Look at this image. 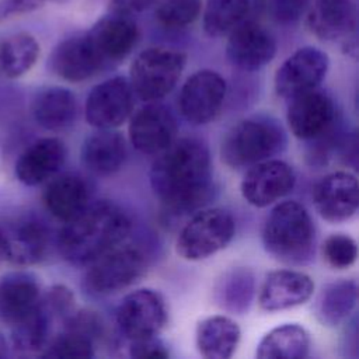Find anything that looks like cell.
<instances>
[{
	"instance_id": "cell-29",
	"label": "cell",
	"mask_w": 359,
	"mask_h": 359,
	"mask_svg": "<svg viewBox=\"0 0 359 359\" xmlns=\"http://www.w3.org/2000/svg\"><path fill=\"white\" fill-rule=\"evenodd\" d=\"M358 303L356 280H338L323 287L314 303V314L325 327H337L348 320Z\"/></svg>"
},
{
	"instance_id": "cell-12",
	"label": "cell",
	"mask_w": 359,
	"mask_h": 359,
	"mask_svg": "<svg viewBox=\"0 0 359 359\" xmlns=\"http://www.w3.org/2000/svg\"><path fill=\"white\" fill-rule=\"evenodd\" d=\"M328 65V56L321 49L314 46L297 49L280 65L275 74L276 94L290 100L317 88L327 74Z\"/></svg>"
},
{
	"instance_id": "cell-24",
	"label": "cell",
	"mask_w": 359,
	"mask_h": 359,
	"mask_svg": "<svg viewBox=\"0 0 359 359\" xmlns=\"http://www.w3.org/2000/svg\"><path fill=\"white\" fill-rule=\"evenodd\" d=\"M43 203L53 217L66 223L90 205L88 185L77 175H60L46 187Z\"/></svg>"
},
{
	"instance_id": "cell-5",
	"label": "cell",
	"mask_w": 359,
	"mask_h": 359,
	"mask_svg": "<svg viewBox=\"0 0 359 359\" xmlns=\"http://www.w3.org/2000/svg\"><path fill=\"white\" fill-rule=\"evenodd\" d=\"M187 57L182 52L167 48H149L130 65V87L143 101L164 98L177 86Z\"/></svg>"
},
{
	"instance_id": "cell-39",
	"label": "cell",
	"mask_w": 359,
	"mask_h": 359,
	"mask_svg": "<svg viewBox=\"0 0 359 359\" xmlns=\"http://www.w3.org/2000/svg\"><path fill=\"white\" fill-rule=\"evenodd\" d=\"M129 355L139 359H164L170 353L157 337H150L129 341Z\"/></svg>"
},
{
	"instance_id": "cell-21",
	"label": "cell",
	"mask_w": 359,
	"mask_h": 359,
	"mask_svg": "<svg viewBox=\"0 0 359 359\" xmlns=\"http://www.w3.org/2000/svg\"><path fill=\"white\" fill-rule=\"evenodd\" d=\"M307 27L321 41L353 39L356 7L352 0H314L307 11Z\"/></svg>"
},
{
	"instance_id": "cell-27",
	"label": "cell",
	"mask_w": 359,
	"mask_h": 359,
	"mask_svg": "<svg viewBox=\"0 0 359 359\" xmlns=\"http://www.w3.org/2000/svg\"><path fill=\"white\" fill-rule=\"evenodd\" d=\"M77 114L74 94L63 87H46L36 93L32 101L35 122L48 130H60L70 126Z\"/></svg>"
},
{
	"instance_id": "cell-17",
	"label": "cell",
	"mask_w": 359,
	"mask_h": 359,
	"mask_svg": "<svg viewBox=\"0 0 359 359\" xmlns=\"http://www.w3.org/2000/svg\"><path fill=\"white\" fill-rule=\"evenodd\" d=\"M226 53L236 67L254 72L273 59L276 42L262 25L244 20L229 34Z\"/></svg>"
},
{
	"instance_id": "cell-16",
	"label": "cell",
	"mask_w": 359,
	"mask_h": 359,
	"mask_svg": "<svg viewBox=\"0 0 359 359\" xmlns=\"http://www.w3.org/2000/svg\"><path fill=\"white\" fill-rule=\"evenodd\" d=\"M287 123L302 140H314L328 132L335 119V105L323 91L314 88L289 100Z\"/></svg>"
},
{
	"instance_id": "cell-11",
	"label": "cell",
	"mask_w": 359,
	"mask_h": 359,
	"mask_svg": "<svg viewBox=\"0 0 359 359\" xmlns=\"http://www.w3.org/2000/svg\"><path fill=\"white\" fill-rule=\"evenodd\" d=\"M133 90L129 80L116 76L94 86L86 100V119L95 129H115L133 111Z\"/></svg>"
},
{
	"instance_id": "cell-18",
	"label": "cell",
	"mask_w": 359,
	"mask_h": 359,
	"mask_svg": "<svg viewBox=\"0 0 359 359\" xmlns=\"http://www.w3.org/2000/svg\"><path fill=\"white\" fill-rule=\"evenodd\" d=\"M104 66L121 62L135 48L139 31L130 15L109 13L86 32Z\"/></svg>"
},
{
	"instance_id": "cell-23",
	"label": "cell",
	"mask_w": 359,
	"mask_h": 359,
	"mask_svg": "<svg viewBox=\"0 0 359 359\" xmlns=\"http://www.w3.org/2000/svg\"><path fill=\"white\" fill-rule=\"evenodd\" d=\"M126 143L115 129H95L81 147L83 164L97 175H111L125 163Z\"/></svg>"
},
{
	"instance_id": "cell-20",
	"label": "cell",
	"mask_w": 359,
	"mask_h": 359,
	"mask_svg": "<svg viewBox=\"0 0 359 359\" xmlns=\"http://www.w3.org/2000/svg\"><path fill=\"white\" fill-rule=\"evenodd\" d=\"M314 292L313 279L299 271L279 269L266 275L258 296L265 311H282L306 303Z\"/></svg>"
},
{
	"instance_id": "cell-2",
	"label": "cell",
	"mask_w": 359,
	"mask_h": 359,
	"mask_svg": "<svg viewBox=\"0 0 359 359\" xmlns=\"http://www.w3.org/2000/svg\"><path fill=\"white\" fill-rule=\"evenodd\" d=\"M129 231L128 215L118 205L100 201L65 223L57 237V247L69 264L87 266L108 250L123 243Z\"/></svg>"
},
{
	"instance_id": "cell-38",
	"label": "cell",
	"mask_w": 359,
	"mask_h": 359,
	"mask_svg": "<svg viewBox=\"0 0 359 359\" xmlns=\"http://www.w3.org/2000/svg\"><path fill=\"white\" fill-rule=\"evenodd\" d=\"M268 11L275 21L290 24L297 21L307 10L310 0H268Z\"/></svg>"
},
{
	"instance_id": "cell-1",
	"label": "cell",
	"mask_w": 359,
	"mask_h": 359,
	"mask_svg": "<svg viewBox=\"0 0 359 359\" xmlns=\"http://www.w3.org/2000/svg\"><path fill=\"white\" fill-rule=\"evenodd\" d=\"M154 195L174 210L199 206L212 189V164L206 144L198 139L174 140L150 168Z\"/></svg>"
},
{
	"instance_id": "cell-40",
	"label": "cell",
	"mask_w": 359,
	"mask_h": 359,
	"mask_svg": "<svg viewBox=\"0 0 359 359\" xmlns=\"http://www.w3.org/2000/svg\"><path fill=\"white\" fill-rule=\"evenodd\" d=\"M151 3L153 0H109L112 13H119L130 17L136 13L144 11Z\"/></svg>"
},
{
	"instance_id": "cell-34",
	"label": "cell",
	"mask_w": 359,
	"mask_h": 359,
	"mask_svg": "<svg viewBox=\"0 0 359 359\" xmlns=\"http://www.w3.org/2000/svg\"><path fill=\"white\" fill-rule=\"evenodd\" d=\"M43 358H93L94 341L70 328H63L60 334L53 337L41 353Z\"/></svg>"
},
{
	"instance_id": "cell-25",
	"label": "cell",
	"mask_w": 359,
	"mask_h": 359,
	"mask_svg": "<svg viewBox=\"0 0 359 359\" xmlns=\"http://www.w3.org/2000/svg\"><path fill=\"white\" fill-rule=\"evenodd\" d=\"M39 285L31 273L4 275L0 279V321L14 324L39 302Z\"/></svg>"
},
{
	"instance_id": "cell-3",
	"label": "cell",
	"mask_w": 359,
	"mask_h": 359,
	"mask_svg": "<svg viewBox=\"0 0 359 359\" xmlns=\"http://www.w3.org/2000/svg\"><path fill=\"white\" fill-rule=\"evenodd\" d=\"M262 243L278 261L290 265L310 262L316 250V227L310 213L296 201L278 203L265 220Z\"/></svg>"
},
{
	"instance_id": "cell-41",
	"label": "cell",
	"mask_w": 359,
	"mask_h": 359,
	"mask_svg": "<svg viewBox=\"0 0 359 359\" xmlns=\"http://www.w3.org/2000/svg\"><path fill=\"white\" fill-rule=\"evenodd\" d=\"M43 3H46V0H6L1 6V13L6 15L22 14L41 7Z\"/></svg>"
},
{
	"instance_id": "cell-4",
	"label": "cell",
	"mask_w": 359,
	"mask_h": 359,
	"mask_svg": "<svg viewBox=\"0 0 359 359\" xmlns=\"http://www.w3.org/2000/svg\"><path fill=\"white\" fill-rule=\"evenodd\" d=\"M286 146V133L272 116L255 115L240 121L223 139L220 154L231 168H245L269 160Z\"/></svg>"
},
{
	"instance_id": "cell-26",
	"label": "cell",
	"mask_w": 359,
	"mask_h": 359,
	"mask_svg": "<svg viewBox=\"0 0 359 359\" xmlns=\"http://www.w3.org/2000/svg\"><path fill=\"white\" fill-rule=\"evenodd\" d=\"M241 331L238 324L226 316H212L198 323L195 341L199 353L208 359H227L236 352Z\"/></svg>"
},
{
	"instance_id": "cell-32",
	"label": "cell",
	"mask_w": 359,
	"mask_h": 359,
	"mask_svg": "<svg viewBox=\"0 0 359 359\" xmlns=\"http://www.w3.org/2000/svg\"><path fill=\"white\" fill-rule=\"evenodd\" d=\"M250 10V0H206L203 6V29L209 36L229 35L241 24Z\"/></svg>"
},
{
	"instance_id": "cell-42",
	"label": "cell",
	"mask_w": 359,
	"mask_h": 359,
	"mask_svg": "<svg viewBox=\"0 0 359 359\" xmlns=\"http://www.w3.org/2000/svg\"><path fill=\"white\" fill-rule=\"evenodd\" d=\"M7 352V345H6V341L3 338V335L0 334V358H3Z\"/></svg>"
},
{
	"instance_id": "cell-36",
	"label": "cell",
	"mask_w": 359,
	"mask_h": 359,
	"mask_svg": "<svg viewBox=\"0 0 359 359\" xmlns=\"http://www.w3.org/2000/svg\"><path fill=\"white\" fill-rule=\"evenodd\" d=\"M323 252L325 261L331 266L344 269L355 264L358 258V245L356 241L346 234H332L324 241Z\"/></svg>"
},
{
	"instance_id": "cell-19",
	"label": "cell",
	"mask_w": 359,
	"mask_h": 359,
	"mask_svg": "<svg viewBox=\"0 0 359 359\" xmlns=\"http://www.w3.org/2000/svg\"><path fill=\"white\" fill-rule=\"evenodd\" d=\"M49 66L56 76L70 83L84 81L105 67L87 34L62 41L52 50Z\"/></svg>"
},
{
	"instance_id": "cell-7",
	"label": "cell",
	"mask_w": 359,
	"mask_h": 359,
	"mask_svg": "<svg viewBox=\"0 0 359 359\" xmlns=\"http://www.w3.org/2000/svg\"><path fill=\"white\" fill-rule=\"evenodd\" d=\"M234 231V219L226 209H203L182 227L175 250L184 259L199 261L223 250L231 241Z\"/></svg>"
},
{
	"instance_id": "cell-8",
	"label": "cell",
	"mask_w": 359,
	"mask_h": 359,
	"mask_svg": "<svg viewBox=\"0 0 359 359\" xmlns=\"http://www.w3.org/2000/svg\"><path fill=\"white\" fill-rule=\"evenodd\" d=\"M167 323V309L161 294L153 289L128 293L116 309V324L128 339L157 337Z\"/></svg>"
},
{
	"instance_id": "cell-14",
	"label": "cell",
	"mask_w": 359,
	"mask_h": 359,
	"mask_svg": "<svg viewBox=\"0 0 359 359\" xmlns=\"http://www.w3.org/2000/svg\"><path fill=\"white\" fill-rule=\"evenodd\" d=\"M128 130L137 151L158 154L175 140L177 123L167 107L151 101L132 115Z\"/></svg>"
},
{
	"instance_id": "cell-35",
	"label": "cell",
	"mask_w": 359,
	"mask_h": 359,
	"mask_svg": "<svg viewBox=\"0 0 359 359\" xmlns=\"http://www.w3.org/2000/svg\"><path fill=\"white\" fill-rule=\"evenodd\" d=\"M202 11V0H164L156 10L157 21L170 29L192 24Z\"/></svg>"
},
{
	"instance_id": "cell-10",
	"label": "cell",
	"mask_w": 359,
	"mask_h": 359,
	"mask_svg": "<svg viewBox=\"0 0 359 359\" xmlns=\"http://www.w3.org/2000/svg\"><path fill=\"white\" fill-rule=\"evenodd\" d=\"M226 95L224 79L213 70H198L181 87L178 107L182 116L194 125H203L216 118Z\"/></svg>"
},
{
	"instance_id": "cell-22",
	"label": "cell",
	"mask_w": 359,
	"mask_h": 359,
	"mask_svg": "<svg viewBox=\"0 0 359 359\" xmlns=\"http://www.w3.org/2000/svg\"><path fill=\"white\" fill-rule=\"evenodd\" d=\"M66 160V146L56 137H43L28 146L15 163L20 182L34 187L52 178Z\"/></svg>"
},
{
	"instance_id": "cell-31",
	"label": "cell",
	"mask_w": 359,
	"mask_h": 359,
	"mask_svg": "<svg viewBox=\"0 0 359 359\" xmlns=\"http://www.w3.org/2000/svg\"><path fill=\"white\" fill-rule=\"evenodd\" d=\"M39 56V43L27 34L18 32L0 42V73L15 79L25 74L35 65Z\"/></svg>"
},
{
	"instance_id": "cell-30",
	"label": "cell",
	"mask_w": 359,
	"mask_h": 359,
	"mask_svg": "<svg viewBox=\"0 0 359 359\" xmlns=\"http://www.w3.org/2000/svg\"><path fill=\"white\" fill-rule=\"evenodd\" d=\"M310 335L299 324H282L271 330L257 346L259 359H302L309 355Z\"/></svg>"
},
{
	"instance_id": "cell-44",
	"label": "cell",
	"mask_w": 359,
	"mask_h": 359,
	"mask_svg": "<svg viewBox=\"0 0 359 359\" xmlns=\"http://www.w3.org/2000/svg\"><path fill=\"white\" fill-rule=\"evenodd\" d=\"M1 258H3V257H1V251H0V259H1Z\"/></svg>"
},
{
	"instance_id": "cell-13",
	"label": "cell",
	"mask_w": 359,
	"mask_h": 359,
	"mask_svg": "<svg viewBox=\"0 0 359 359\" xmlns=\"http://www.w3.org/2000/svg\"><path fill=\"white\" fill-rule=\"evenodd\" d=\"M294 182V171L287 163L269 158L250 167L241 181V195L250 205L266 208L286 196Z\"/></svg>"
},
{
	"instance_id": "cell-33",
	"label": "cell",
	"mask_w": 359,
	"mask_h": 359,
	"mask_svg": "<svg viewBox=\"0 0 359 359\" xmlns=\"http://www.w3.org/2000/svg\"><path fill=\"white\" fill-rule=\"evenodd\" d=\"M217 302L222 307L243 313L252 297L254 293V278L251 272L245 269H236L224 275L217 286Z\"/></svg>"
},
{
	"instance_id": "cell-43",
	"label": "cell",
	"mask_w": 359,
	"mask_h": 359,
	"mask_svg": "<svg viewBox=\"0 0 359 359\" xmlns=\"http://www.w3.org/2000/svg\"><path fill=\"white\" fill-rule=\"evenodd\" d=\"M46 1H53V3H65V1H69V0H46Z\"/></svg>"
},
{
	"instance_id": "cell-6",
	"label": "cell",
	"mask_w": 359,
	"mask_h": 359,
	"mask_svg": "<svg viewBox=\"0 0 359 359\" xmlns=\"http://www.w3.org/2000/svg\"><path fill=\"white\" fill-rule=\"evenodd\" d=\"M146 269L143 252L130 244H118L87 265L83 287L91 296H107L126 289Z\"/></svg>"
},
{
	"instance_id": "cell-37",
	"label": "cell",
	"mask_w": 359,
	"mask_h": 359,
	"mask_svg": "<svg viewBox=\"0 0 359 359\" xmlns=\"http://www.w3.org/2000/svg\"><path fill=\"white\" fill-rule=\"evenodd\" d=\"M42 303L53 313V316L65 323V320L73 313L74 297L70 289L63 285L52 286L43 296H41Z\"/></svg>"
},
{
	"instance_id": "cell-15",
	"label": "cell",
	"mask_w": 359,
	"mask_h": 359,
	"mask_svg": "<svg viewBox=\"0 0 359 359\" xmlns=\"http://www.w3.org/2000/svg\"><path fill=\"white\" fill-rule=\"evenodd\" d=\"M317 213L327 222L351 219L359 205L358 180L348 171H335L323 177L313 189Z\"/></svg>"
},
{
	"instance_id": "cell-28",
	"label": "cell",
	"mask_w": 359,
	"mask_h": 359,
	"mask_svg": "<svg viewBox=\"0 0 359 359\" xmlns=\"http://www.w3.org/2000/svg\"><path fill=\"white\" fill-rule=\"evenodd\" d=\"M59 321L53 313L39 302L20 320L11 324V342L21 352H39L52 339L53 323Z\"/></svg>"
},
{
	"instance_id": "cell-9",
	"label": "cell",
	"mask_w": 359,
	"mask_h": 359,
	"mask_svg": "<svg viewBox=\"0 0 359 359\" xmlns=\"http://www.w3.org/2000/svg\"><path fill=\"white\" fill-rule=\"evenodd\" d=\"M49 248V233L32 216H20L0 224L1 257L15 265H34L42 261Z\"/></svg>"
}]
</instances>
